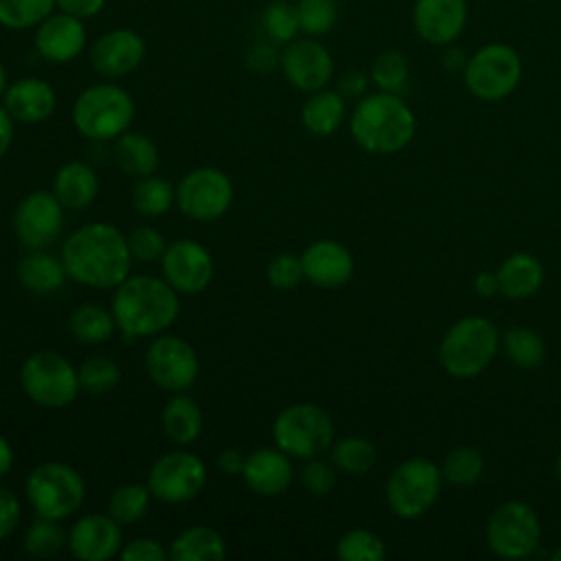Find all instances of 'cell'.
Here are the masks:
<instances>
[{
    "label": "cell",
    "instance_id": "43",
    "mask_svg": "<svg viewBox=\"0 0 561 561\" xmlns=\"http://www.w3.org/2000/svg\"><path fill=\"white\" fill-rule=\"evenodd\" d=\"M261 22H263V28H265L267 37L276 44L291 42L296 37V33L300 31L296 4H291L287 0H272L263 9Z\"/></svg>",
    "mask_w": 561,
    "mask_h": 561
},
{
    "label": "cell",
    "instance_id": "47",
    "mask_svg": "<svg viewBox=\"0 0 561 561\" xmlns=\"http://www.w3.org/2000/svg\"><path fill=\"white\" fill-rule=\"evenodd\" d=\"M300 484L311 495H327L335 486V465L322 458H311L300 471Z\"/></svg>",
    "mask_w": 561,
    "mask_h": 561
},
{
    "label": "cell",
    "instance_id": "33",
    "mask_svg": "<svg viewBox=\"0 0 561 561\" xmlns=\"http://www.w3.org/2000/svg\"><path fill=\"white\" fill-rule=\"evenodd\" d=\"M502 348L506 357L522 370H533L546 359V342L543 337L528 327H511L502 335Z\"/></svg>",
    "mask_w": 561,
    "mask_h": 561
},
{
    "label": "cell",
    "instance_id": "13",
    "mask_svg": "<svg viewBox=\"0 0 561 561\" xmlns=\"http://www.w3.org/2000/svg\"><path fill=\"white\" fill-rule=\"evenodd\" d=\"M206 465L186 449L160 456L147 476L151 495L164 504H184L195 500L206 486Z\"/></svg>",
    "mask_w": 561,
    "mask_h": 561
},
{
    "label": "cell",
    "instance_id": "48",
    "mask_svg": "<svg viewBox=\"0 0 561 561\" xmlns=\"http://www.w3.org/2000/svg\"><path fill=\"white\" fill-rule=\"evenodd\" d=\"M118 557L123 561H164L169 550L153 537H134L123 543Z\"/></svg>",
    "mask_w": 561,
    "mask_h": 561
},
{
    "label": "cell",
    "instance_id": "38",
    "mask_svg": "<svg viewBox=\"0 0 561 561\" xmlns=\"http://www.w3.org/2000/svg\"><path fill=\"white\" fill-rule=\"evenodd\" d=\"M482 471H484V458H482L480 449L469 447V445L449 449L440 465L443 480H447L449 484H456V486H469V484L478 482Z\"/></svg>",
    "mask_w": 561,
    "mask_h": 561
},
{
    "label": "cell",
    "instance_id": "35",
    "mask_svg": "<svg viewBox=\"0 0 561 561\" xmlns=\"http://www.w3.org/2000/svg\"><path fill=\"white\" fill-rule=\"evenodd\" d=\"M377 460L375 445L364 436H344L331 445V462L346 476L366 473Z\"/></svg>",
    "mask_w": 561,
    "mask_h": 561
},
{
    "label": "cell",
    "instance_id": "4",
    "mask_svg": "<svg viewBox=\"0 0 561 561\" xmlns=\"http://www.w3.org/2000/svg\"><path fill=\"white\" fill-rule=\"evenodd\" d=\"M500 348L497 327L482 316L456 320L440 340L438 362L451 377L471 379L489 368Z\"/></svg>",
    "mask_w": 561,
    "mask_h": 561
},
{
    "label": "cell",
    "instance_id": "23",
    "mask_svg": "<svg viewBox=\"0 0 561 561\" xmlns=\"http://www.w3.org/2000/svg\"><path fill=\"white\" fill-rule=\"evenodd\" d=\"M85 46V28L79 18L68 13L48 15L42 24H37L35 48L39 57L50 64H68Z\"/></svg>",
    "mask_w": 561,
    "mask_h": 561
},
{
    "label": "cell",
    "instance_id": "9",
    "mask_svg": "<svg viewBox=\"0 0 561 561\" xmlns=\"http://www.w3.org/2000/svg\"><path fill=\"white\" fill-rule=\"evenodd\" d=\"M443 473L436 462L423 456L403 460L386 482V502L397 517L414 519L427 513L440 495Z\"/></svg>",
    "mask_w": 561,
    "mask_h": 561
},
{
    "label": "cell",
    "instance_id": "14",
    "mask_svg": "<svg viewBox=\"0 0 561 561\" xmlns=\"http://www.w3.org/2000/svg\"><path fill=\"white\" fill-rule=\"evenodd\" d=\"M149 379L164 392H186L199 375V357L195 348L180 335L160 333L145 353Z\"/></svg>",
    "mask_w": 561,
    "mask_h": 561
},
{
    "label": "cell",
    "instance_id": "50",
    "mask_svg": "<svg viewBox=\"0 0 561 561\" xmlns=\"http://www.w3.org/2000/svg\"><path fill=\"white\" fill-rule=\"evenodd\" d=\"M245 66H248L252 72L267 75V72H272L274 68H280V53H278L272 44H267V42L254 44V46L248 48Z\"/></svg>",
    "mask_w": 561,
    "mask_h": 561
},
{
    "label": "cell",
    "instance_id": "24",
    "mask_svg": "<svg viewBox=\"0 0 561 561\" xmlns=\"http://www.w3.org/2000/svg\"><path fill=\"white\" fill-rule=\"evenodd\" d=\"M2 105L15 123L37 125L53 116L57 107V96L48 81L37 77H22L9 83L2 96Z\"/></svg>",
    "mask_w": 561,
    "mask_h": 561
},
{
    "label": "cell",
    "instance_id": "54",
    "mask_svg": "<svg viewBox=\"0 0 561 561\" xmlns=\"http://www.w3.org/2000/svg\"><path fill=\"white\" fill-rule=\"evenodd\" d=\"M473 291L480 296V298H493L500 294V283H497V274L495 272H478L473 276Z\"/></svg>",
    "mask_w": 561,
    "mask_h": 561
},
{
    "label": "cell",
    "instance_id": "60",
    "mask_svg": "<svg viewBox=\"0 0 561 561\" xmlns=\"http://www.w3.org/2000/svg\"><path fill=\"white\" fill-rule=\"evenodd\" d=\"M552 559H554V561H561V548H557V550L552 552Z\"/></svg>",
    "mask_w": 561,
    "mask_h": 561
},
{
    "label": "cell",
    "instance_id": "45",
    "mask_svg": "<svg viewBox=\"0 0 561 561\" xmlns=\"http://www.w3.org/2000/svg\"><path fill=\"white\" fill-rule=\"evenodd\" d=\"M127 237V248L134 261L138 263H153L160 261L164 250H167V239L160 230L151 228V226H138L131 232L125 234Z\"/></svg>",
    "mask_w": 561,
    "mask_h": 561
},
{
    "label": "cell",
    "instance_id": "28",
    "mask_svg": "<svg viewBox=\"0 0 561 561\" xmlns=\"http://www.w3.org/2000/svg\"><path fill=\"white\" fill-rule=\"evenodd\" d=\"M164 436L175 445H191L199 438L204 427V414L199 403L186 392H175L160 414Z\"/></svg>",
    "mask_w": 561,
    "mask_h": 561
},
{
    "label": "cell",
    "instance_id": "22",
    "mask_svg": "<svg viewBox=\"0 0 561 561\" xmlns=\"http://www.w3.org/2000/svg\"><path fill=\"white\" fill-rule=\"evenodd\" d=\"M241 478L252 493L274 497L289 489L294 480V465L291 458L278 447H259L245 454Z\"/></svg>",
    "mask_w": 561,
    "mask_h": 561
},
{
    "label": "cell",
    "instance_id": "37",
    "mask_svg": "<svg viewBox=\"0 0 561 561\" xmlns=\"http://www.w3.org/2000/svg\"><path fill=\"white\" fill-rule=\"evenodd\" d=\"M68 546V533L61 528L59 519L35 517L24 533V552L35 559H50Z\"/></svg>",
    "mask_w": 561,
    "mask_h": 561
},
{
    "label": "cell",
    "instance_id": "7",
    "mask_svg": "<svg viewBox=\"0 0 561 561\" xmlns=\"http://www.w3.org/2000/svg\"><path fill=\"white\" fill-rule=\"evenodd\" d=\"M24 491L35 515L59 522L75 515L85 500V482L81 473L61 460L37 465L24 482Z\"/></svg>",
    "mask_w": 561,
    "mask_h": 561
},
{
    "label": "cell",
    "instance_id": "55",
    "mask_svg": "<svg viewBox=\"0 0 561 561\" xmlns=\"http://www.w3.org/2000/svg\"><path fill=\"white\" fill-rule=\"evenodd\" d=\"M13 131H15V121L7 112L4 105H0V160L9 153L11 142H13Z\"/></svg>",
    "mask_w": 561,
    "mask_h": 561
},
{
    "label": "cell",
    "instance_id": "25",
    "mask_svg": "<svg viewBox=\"0 0 561 561\" xmlns=\"http://www.w3.org/2000/svg\"><path fill=\"white\" fill-rule=\"evenodd\" d=\"M53 195L66 210H83L99 195V175L88 162L70 160L57 169Z\"/></svg>",
    "mask_w": 561,
    "mask_h": 561
},
{
    "label": "cell",
    "instance_id": "34",
    "mask_svg": "<svg viewBox=\"0 0 561 561\" xmlns=\"http://www.w3.org/2000/svg\"><path fill=\"white\" fill-rule=\"evenodd\" d=\"M175 204V186L158 175L138 178L131 191V206L142 217H160Z\"/></svg>",
    "mask_w": 561,
    "mask_h": 561
},
{
    "label": "cell",
    "instance_id": "58",
    "mask_svg": "<svg viewBox=\"0 0 561 561\" xmlns=\"http://www.w3.org/2000/svg\"><path fill=\"white\" fill-rule=\"evenodd\" d=\"M7 88H9V77H7V68H4L2 64H0V99L4 96Z\"/></svg>",
    "mask_w": 561,
    "mask_h": 561
},
{
    "label": "cell",
    "instance_id": "52",
    "mask_svg": "<svg viewBox=\"0 0 561 561\" xmlns=\"http://www.w3.org/2000/svg\"><path fill=\"white\" fill-rule=\"evenodd\" d=\"M55 2L64 13L75 15L79 20L96 15L105 4V0H55Z\"/></svg>",
    "mask_w": 561,
    "mask_h": 561
},
{
    "label": "cell",
    "instance_id": "3",
    "mask_svg": "<svg viewBox=\"0 0 561 561\" xmlns=\"http://www.w3.org/2000/svg\"><path fill=\"white\" fill-rule=\"evenodd\" d=\"M351 136L368 153L388 156L410 145L416 118L399 94L375 92L362 96L351 114Z\"/></svg>",
    "mask_w": 561,
    "mask_h": 561
},
{
    "label": "cell",
    "instance_id": "8",
    "mask_svg": "<svg viewBox=\"0 0 561 561\" xmlns=\"http://www.w3.org/2000/svg\"><path fill=\"white\" fill-rule=\"evenodd\" d=\"M24 394L42 408H66L79 390V370L55 351H35L20 366Z\"/></svg>",
    "mask_w": 561,
    "mask_h": 561
},
{
    "label": "cell",
    "instance_id": "49",
    "mask_svg": "<svg viewBox=\"0 0 561 561\" xmlns=\"http://www.w3.org/2000/svg\"><path fill=\"white\" fill-rule=\"evenodd\" d=\"M22 519V502L20 497L7 489L0 486V539L9 537Z\"/></svg>",
    "mask_w": 561,
    "mask_h": 561
},
{
    "label": "cell",
    "instance_id": "42",
    "mask_svg": "<svg viewBox=\"0 0 561 561\" xmlns=\"http://www.w3.org/2000/svg\"><path fill=\"white\" fill-rule=\"evenodd\" d=\"M77 370H79L81 390L90 394H105L114 390L121 381L118 364L105 355H92L83 359V364Z\"/></svg>",
    "mask_w": 561,
    "mask_h": 561
},
{
    "label": "cell",
    "instance_id": "5",
    "mask_svg": "<svg viewBox=\"0 0 561 561\" xmlns=\"http://www.w3.org/2000/svg\"><path fill=\"white\" fill-rule=\"evenodd\" d=\"M134 99L114 83L85 88L72 105L75 129L92 142L114 140L125 134L134 121Z\"/></svg>",
    "mask_w": 561,
    "mask_h": 561
},
{
    "label": "cell",
    "instance_id": "2",
    "mask_svg": "<svg viewBox=\"0 0 561 561\" xmlns=\"http://www.w3.org/2000/svg\"><path fill=\"white\" fill-rule=\"evenodd\" d=\"M110 309L123 335L156 337L178 320L180 294L160 276L129 274L114 287Z\"/></svg>",
    "mask_w": 561,
    "mask_h": 561
},
{
    "label": "cell",
    "instance_id": "31",
    "mask_svg": "<svg viewBox=\"0 0 561 561\" xmlns=\"http://www.w3.org/2000/svg\"><path fill=\"white\" fill-rule=\"evenodd\" d=\"M344 96L337 90H316L302 103L300 121L307 131L316 136H331L344 123Z\"/></svg>",
    "mask_w": 561,
    "mask_h": 561
},
{
    "label": "cell",
    "instance_id": "56",
    "mask_svg": "<svg viewBox=\"0 0 561 561\" xmlns=\"http://www.w3.org/2000/svg\"><path fill=\"white\" fill-rule=\"evenodd\" d=\"M443 66L449 70V72H456V70H465L467 66V57L462 55V50L458 48H447L443 53Z\"/></svg>",
    "mask_w": 561,
    "mask_h": 561
},
{
    "label": "cell",
    "instance_id": "26",
    "mask_svg": "<svg viewBox=\"0 0 561 561\" xmlns=\"http://www.w3.org/2000/svg\"><path fill=\"white\" fill-rule=\"evenodd\" d=\"M500 296L508 300H526L539 291L543 283V265L528 252H515L506 256L497 267Z\"/></svg>",
    "mask_w": 561,
    "mask_h": 561
},
{
    "label": "cell",
    "instance_id": "10",
    "mask_svg": "<svg viewBox=\"0 0 561 561\" xmlns=\"http://www.w3.org/2000/svg\"><path fill=\"white\" fill-rule=\"evenodd\" d=\"M489 548L502 559L530 557L541 541V524L533 506L508 500L495 506L484 526Z\"/></svg>",
    "mask_w": 561,
    "mask_h": 561
},
{
    "label": "cell",
    "instance_id": "16",
    "mask_svg": "<svg viewBox=\"0 0 561 561\" xmlns=\"http://www.w3.org/2000/svg\"><path fill=\"white\" fill-rule=\"evenodd\" d=\"M162 278L178 294H199L204 291L215 276L213 254L195 239H175L167 243V250L160 259Z\"/></svg>",
    "mask_w": 561,
    "mask_h": 561
},
{
    "label": "cell",
    "instance_id": "32",
    "mask_svg": "<svg viewBox=\"0 0 561 561\" xmlns=\"http://www.w3.org/2000/svg\"><path fill=\"white\" fill-rule=\"evenodd\" d=\"M68 329L72 337L83 344H103L112 340L116 331V320L112 309H105L94 302H85L72 309L68 318Z\"/></svg>",
    "mask_w": 561,
    "mask_h": 561
},
{
    "label": "cell",
    "instance_id": "59",
    "mask_svg": "<svg viewBox=\"0 0 561 561\" xmlns=\"http://www.w3.org/2000/svg\"><path fill=\"white\" fill-rule=\"evenodd\" d=\"M554 476H557V480L561 482V454H559L557 460H554Z\"/></svg>",
    "mask_w": 561,
    "mask_h": 561
},
{
    "label": "cell",
    "instance_id": "27",
    "mask_svg": "<svg viewBox=\"0 0 561 561\" xmlns=\"http://www.w3.org/2000/svg\"><path fill=\"white\" fill-rule=\"evenodd\" d=\"M15 274L22 287L42 296L61 289L68 278L61 256H55L48 250H26V254L18 261Z\"/></svg>",
    "mask_w": 561,
    "mask_h": 561
},
{
    "label": "cell",
    "instance_id": "46",
    "mask_svg": "<svg viewBox=\"0 0 561 561\" xmlns=\"http://www.w3.org/2000/svg\"><path fill=\"white\" fill-rule=\"evenodd\" d=\"M265 276H267L270 285L276 289H283V291L296 289L305 280L302 261L298 254L280 252L270 259V263L265 267Z\"/></svg>",
    "mask_w": 561,
    "mask_h": 561
},
{
    "label": "cell",
    "instance_id": "51",
    "mask_svg": "<svg viewBox=\"0 0 561 561\" xmlns=\"http://www.w3.org/2000/svg\"><path fill=\"white\" fill-rule=\"evenodd\" d=\"M368 81H370V75L362 72V70H346L340 79H337V92L344 96V99H357V96H364L366 88H368Z\"/></svg>",
    "mask_w": 561,
    "mask_h": 561
},
{
    "label": "cell",
    "instance_id": "18",
    "mask_svg": "<svg viewBox=\"0 0 561 561\" xmlns=\"http://www.w3.org/2000/svg\"><path fill=\"white\" fill-rule=\"evenodd\" d=\"M121 524L110 513L81 515L68 530V550L79 561H107L123 548Z\"/></svg>",
    "mask_w": 561,
    "mask_h": 561
},
{
    "label": "cell",
    "instance_id": "21",
    "mask_svg": "<svg viewBox=\"0 0 561 561\" xmlns=\"http://www.w3.org/2000/svg\"><path fill=\"white\" fill-rule=\"evenodd\" d=\"M414 31L434 46L451 44L467 24L465 0H416L412 13Z\"/></svg>",
    "mask_w": 561,
    "mask_h": 561
},
{
    "label": "cell",
    "instance_id": "17",
    "mask_svg": "<svg viewBox=\"0 0 561 561\" xmlns=\"http://www.w3.org/2000/svg\"><path fill=\"white\" fill-rule=\"evenodd\" d=\"M280 70L294 88L302 92H316L331 81L333 59L320 42L311 37H294L280 50Z\"/></svg>",
    "mask_w": 561,
    "mask_h": 561
},
{
    "label": "cell",
    "instance_id": "1",
    "mask_svg": "<svg viewBox=\"0 0 561 561\" xmlns=\"http://www.w3.org/2000/svg\"><path fill=\"white\" fill-rule=\"evenodd\" d=\"M61 263L70 280L90 289H114L131 270L127 237L107 221H90L61 243Z\"/></svg>",
    "mask_w": 561,
    "mask_h": 561
},
{
    "label": "cell",
    "instance_id": "20",
    "mask_svg": "<svg viewBox=\"0 0 561 561\" xmlns=\"http://www.w3.org/2000/svg\"><path fill=\"white\" fill-rule=\"evenodd\" d=\"M145 39L129 28H114L96 39L90 50L92 68L103 77H125L145 59Z\"/></svg>",
    "mask_w": 561,
    "mask_h": 561
},
{
    "label": "cell",
    "instance_id": "11",
    "mask_svg": "<svg viewBox=\"0 0 561 561\" xmlns=\"http://www.w3.org/2000/svg\"><path fill=\"white\" fill-rule=\"evenodd\" d=\"M462 77L476 99L502 101L522 79V59L506 44H486L467 59Z\"/></svg>",
    "mask_w": 561,
    "mask_h": 561
},
{
    "label": "cell",
    "instance_id": "19",
    "mask_svg": "<svg viewBox=\"0 0 561 561\" xmlns=\"http://www.w3.org/2000/svg\"><path fill=\"white\" fill-rule=\"evenodd\" d=\"M300 261L305 280L322 289H335L346 285L355 272L351 250L335 239H318L309 243L302 250Z\"/></svg>",
    "mask_w": 561,
    "mask_h": 561
},
{
    "label": "cell",
    "instance_id": "39",
    "mask_svg": "<svg viewBox=\"0 0 561 561\" xmlns=\"http://www.w3.org/2000/svg\"><path fill=\"white\" fill-rule=\"evenodd\" d=\"M410 79V66L403 53L399 50H383L370 64V81L381 92L399 94Z\"/></svg>",
    "mask_w": 561,
    "mask_h": 561
},
{
    "label": "cell",
    "instance_id": "41",
    "mask_svg": "<svg viewBox=\"0 0 561 561\" xmlns=\"http://www.w3.org/2000/svg\"><path fill=\"white\" fill-rule=\"evenodd\" d=\"M335 554L342 561H381L386 557V546L375 533L351 528L337 539Z\"/></svg>",
    "mask_w": 561,
    "mask_h": 561
},
{
    "label": "cell",
    "instance_id": "29",
    "mask_svg": "<svg viewBox=\"0 0 561 561\" xmlns=\"http://www.w3.org/2000/svg\"><path fill=\"white\" fill-rule=\"evenodd\" d=\"M114 162L118 164V169L129 175V178H145L156 173L158 162H160V153L156 142L140 134V131H125L118 138H114V149H112Z\"/></svg>",
    "mask_w": 561,
    "mask_h": 561
},
{
    "label": "cell",
    "instance_id": "12",
    "mask_svg": "<svg viewBox=\"0 0 561 561\" xmlns=\"http://www.w3.org/2000/svg\"><path fill=\"white\" fill-rule=\"evenodd\" d=\"M232 199V180L217 167L191 169L175 186V204L193 221H215L224 217Z\"/></svg>",
    "mask_w": 561,
    "mask_h": 561
},
{
    "label": "cell",
    "instance_id": "36",
    "mask_svg": "<svg viewBox=\"0 0 561 561\" xmlns=\"http://www.w3.org/2000/svg\"><path fill=\"white\" fill-rule=\"evenodd\" d=\"M151 491L147 484H140V482H127V484H121L112 491L110 500H107V513L121 524V526H127V524H134L138 519H142L149 511V504H151Z\"/></svg>",
    "mask_w": 561,
    "mask_h": 561
},
{
    "label": "cell",
    "instance_id": "53",
    "mask_svg": "<svg viewBox=\"0 0 561 561\" xmlns=\"http://www.w3.org/2000/svg\"><path fill=\"white\" fill-rule=\"evenodd\" d=\"M243 465H245V454L239 451L237 447H228V449H221L217 454V467L226 476H241Z\"/></svg>",
    "mask_w": 561,
    "mask_h": 561
},
{
    "label": "cell",
    "instance_id": "15",
    "mask_svg": "<svg viewBox=\"0 0 561 561\" xmlns=\"http://www.w3.org/2000/svg\"><path fill=\"white\" fill-rule=\"evenodd\" d=\"M53 191H33L24 195L13 210V232L26 250H46L64 230L66 215Z\"/></svg>",
    "mask_w": 561,
    "mask_h": 561
},
{
    "label": "cell",
    "instance_id": "57",
    "mask_svg": "<svg viewBox=\"0 0 561 561\" xmlns=\"http://www.w3.org/2000/svg\"><path fill=\"white\" fill-rule=\"evenodd\" d=\"M13 447L11 443L0 434V478H4L13 467Z\"/></svg>",
    "mask_w": 561,
    "mask_h": 561
},
{
    "label": "cell",
    "instance_id": "40",
    "mask_svg": "<svg viewBox=\"0 0 561 561\" xmlns=\"http://www.w3.org/2000/svg\"><path fill=\"white\" fill-rule=\"evenodd\" d=\"M55 7V0H0V24L13 31L37 26Z\"/></svg>",
    "mask_w": 561,
    "mask_h": 561
},
{
    "label": "cell",
    "instance_id": "30",
    "mask_svg": "<svg viewBox=\"0 0 561 561\" xmlns=\"http://www.w3.org/2000/svg\"><path fill=\"white\" fill-rule=\"evenodd\" d=\"M226 554V539L210 526H188L169 546V559L173 561H221Z\"/></svg>",
    "mask_w": 561,
    "mask_h": 561
},
{
    "label": "cell",
    "instance_id": "44",
    "mask_svg": "<svg viewBox=\"0 0 561 561\" xmlns=\"http://www.w3.org/2000/svg\"><path fill=\"white\" fill-rule=\"evenodd\" d=\"M296 11L307 35H324L337 22V0H298Z\"/></svg>",
    "mask_w": 561,
    "mask_h": 561
},
{
    "label": "cell",
    "instance_id": "6",
    "mask_svg": "<svg viewBox=\"0 0 561 561\" xmlns=\"http://www.w3.org/2000/svg\"><path fill=\"white\" fill-rule=\"evenodd\" d=\"M274 445L294 460L324 456L333 445V421L316 403H291L283 408L272 423Z\"/></svg>",
    "mask_w": 561,
    "mask_h": 561
}]
</instances>
